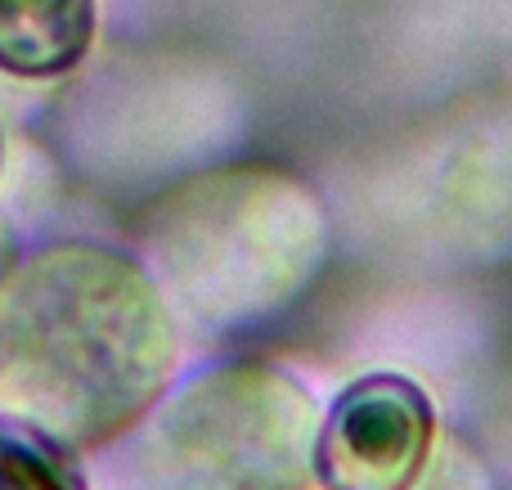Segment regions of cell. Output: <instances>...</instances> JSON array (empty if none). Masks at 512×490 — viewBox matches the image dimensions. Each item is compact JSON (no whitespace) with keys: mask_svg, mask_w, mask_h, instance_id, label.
<instances>
[{"mask_svg":"<svg viewBox=\"0 0 512 490\" xmlns=\"http://www.w3.org/2000/svg\"><path fill=\"white\" fill-rule=\"evenodd\" d=\"M0 176H5V126H0Z\"/></svg>","mask_w":512,"mask_h":490,"instance_id":"9","label":"cell"},{"mask_svg":"<svg viewBox=\"0 0 512 490\" xmlns=\"http://www.w3.org/2000/svg\"><path fill=\"white\" fill-rule=\"evenodd\" d=\"M333 248L328 212L274 167H212L158 194L131 252L167 297L180 333L225 342L279 320L319 279Z\"/></svg>","mask_w":512,"mask_h":490,"instance_id":"2","label":"cell"},{"mask_svg":"<svg viewBox=\"0 0 512 490\" xmlns=\"http://www.w3.org/2000/svg\"><path fill=\"white\" fill-rule=\"evenodd\" d=\"M414 490H490L486 468H477L463 450H432V464Z\"/></svg>","mask_w":512,"mask_h":490,"instance_id":"8","label":"cell"},{"mask_svg":"<svg viewBox=\"0 0 512 490\" xmlns=\"http://www.w3.org/2000/svg\"><path fill=\"white\" fill-rule=\"evenodd\" d=\"M180 360L185 333L131 248L36 239L0 270V410L81 459L126 437Z\"/></svg>","mask_w":512,"mask_h":490,"instance_id":"1","label":"cell"},{"mask_svg":"<svg viewBox=\"0 0 512 490\" xmlns=\"http://www.w3.org/2000/svg\"><path fill=\"white\" fill-rule=\"evenodd\" d=\"M319 414L283 369L221 360L176 374L126 437L86 455V477L113 490H306Z\"/></svg>","mask_w":512,"mask_h":490,"instance_id":"3","label":"cell"},{"mask_svg":"<svg viewBox=\"0 0 512 490\" xmlns=\"http://www.w3.org/2000/svg\"><path fill=\"white\" fill-rule=\"evenodd\" d=\"M373 225L432 266L512 261V99L418 140L373 180Z\"/></svg>","mask_w":512,"mask_h":490,"instance_id":"4","label":"cell"},{"mask_svg":"<svg viewBox=\"0 0 512 490\" xmlns=\"http://www.w3.org/2000/svg\"><path fill=\"white\" fill-rule=\"evenodd\" d=\"M0 490H90L86 459L36 423L0 410Z\"/></svg>","mask_w":512,"mask_h":490,"instance_id":"7","label":"cell"},{"mask_svg":"<svg viewBox=\"0 0 512 490\" xmlns=\"http://www.w3.org/2000/svg\"><path fill=\"white\" fill-rule=\"evenodd\" d=\"M436 450L432 396L396 369L364 374L319 414L315 482L328 490H414Z\"/></svg>","mask_w":512,"mask_h":490,"instance_id":"5","label":"cell"},{"mask_svg":"<svg viewBox=\"0 0 512 490\" xmlns=\"http://www.w3.org/2000/svg\"><path fill=\"white\" fill-rule=\"evenodd\" d=\"M99 0H0V72L14 81H59L86 63Z\"/></svg>","mask_w":512,"mask_h":490,"instance_id":"6","label":"cell"}]
</instances>
